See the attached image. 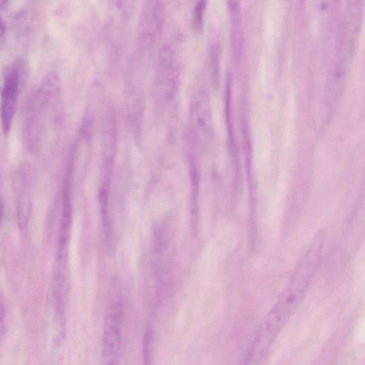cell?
I'll return each instance as SVG.
<instances>
[{
	"label": "cell",
	"mask_w": 365,
	"mask_h": 365,
	"mask_svg": "<svg viewBox=\"0 0 365 365\" xmlns=\"http://www.w3.org/2000/svg\"><path fill=\"white\" fill-rule=\"evenodd\" d=\"M121 324V307L118 304L112 305L105 318L102 341V353L108 359V365H114L120 349Z\"/></svg>",
	"instance_id": "2"
},
{
	"label": "cell",
	"mask_w": 365,
	"mask_h": 365,
	"mask_svg": "<svg viewBox=\"0 0 365 365\" xmlns=\"http://www.w3.org/2000/svg\"><path fill=\"white\" fill-rule=\"evenodd\" d=\"M4 299L0 294V335L4 330V317H5V309H4Z\"/></svg>",
	"instance_id": "7"
},
{
	"label": "cell",
	"mask_w": 365,
	"mask_h": 365,
	"mask_svg": "<svg viewBox=\"0 0 365 365\" xmlns=\"http://www.w3.org/2000/svg\"><path fill=\"white\" fill-rule=\"evenodd\" d=\"M203 1H200L196 6L195 18L198 24L201 22V11L204 7Z\"/></svg>",
	"instance_id": "8"
},
{
	"label": "cell",
	"mask_w": 365,
	"mask_h": 365,
	"mask_svg": "<svg viewBox=\"0 0 365 365\" xmlns=\"http://www.w3.org/2000/svg\"><path fill=\"white\" fill-rule=\"evenodd\" d=\"M4 213V207L2 200L0 197V224L2 221Z\"/></svg>",
	"instance_id": "10"
},
{
	"label": "cell",
	"mask_w": 365,
	"mask_h": 365,
	"mask_svg": "<svg viewBox=\"0 0 365 365\" xmlns=\"http://www.w3.org/2000/svg\"><path fill=\"white\" fill-rule=\"evenodd\" d=\"M18 224L21 230L26 227L31 212V177L26 169H21L16 178Z\"/></svg>",
	"instance_id": "3"
},
{
	"label": "cell",
	"mask_w": 365,
	"mask_h": 365,
	"mask_svg": "<svg viewBox=\"0 0 365 365\" xmlns=\"http://www.w3.org/2000/svg\"><path fill=\"white\" fill-rule=\"evenodd\" d=\"M9 3L8 1H0V8H6Z\"/></svg>",
	"instance_id": "11"
},
{
	"label": "cell",
	"mask_w": 365,
	"mask_h": 365,
	"mask_svg": "<svg viewBox=\"0 0 365 365\" xmlns=\"http://www.w3.org/2000/svg\"><path fill=\"white\" fill-rule=\"evenodd\" d=\"M152 339L151 331H147L144 335L143 342L144 365H150Z\"/></svg>",
	"instance_id": "6"
},
{
	"label": "cell",
	"mask_w": 365,
	"mask_h": 365,
	"mask_svg": "<svg viewBox=\"0 0 365 365\" xmlns=\"http://www.w3.org/2000/svg\"><path fill=\"white\" fill-rule=\"evenodd\" d=\"M164 9L160 2L153 1L146 7L142 21L143 35L146 38L151 36V40L161 29L163 21Z\"/></svg>",
	"instance_id": "5"
},
{
	"label": "cell",
	"mask_w": 365,
	"mask_h": 365,
	"mask_svg": "<svg viewBox=\"0 0 365 365\" xmlns=\"http://www.w3.org/2000/svg\"><path fill=\"white\" fill-rule=\"evenodd\" d=\"M192 114L200 133L209 134L211 128L210 112L207 96L204 89H200L193 99Z\"/></svg>",
	"instance_id": "4"
},
{
	"label": "cell",
	"mask_w": 365,
	"mask_h": 365,
	"mask_svg": "<svg viewBox=\"0 0 365 365\" xmlns=\"http://www.w3.org/2000/svg\"><path fill=\"white\" fill-rule=\"evenodd\" d=\"M6 34V26L4 21L0 16V45L2 43Z\"/></svg>",
	"instance_id": "9"
},
{
	"label": "cell",
	"mask_w": 365,
	"mask_h": 365,
	"mask_svg": "<svg viewBox=\"0 0 365 365\" xmlns=\"http://www.w3.org/2000/svg\"><path fill=\"white\" fill-rule=\"evenodd\" d=\"M21 83L19 66H13L6 73L0 98V115L3 130L10 131L16 110Z\"/></svg>",
	"instance_id": "1"
}]
</instances>
